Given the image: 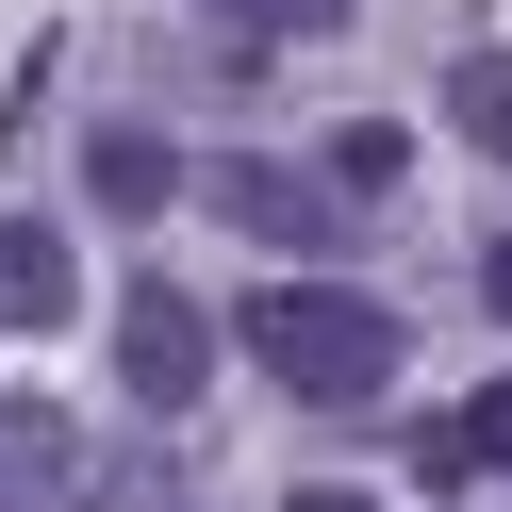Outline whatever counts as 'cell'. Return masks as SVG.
<instances>
[{
  "label": "cell",
  "mask_w": 512,
  "mask_h": 512,
  "mask_svg": "<svg viewBox=\"0 0 512 512\" xmlns=\"http://www.w3.org/2000/svg\"><path fill=\"white\" fill-rule=\"evenodd\" d=\"M232 331L265 347V380H281V397H314V413H380V380L413 364V331L364 298V281H265Z\"/></svg>",
  "instance_id": "1"
},
{
  "label": "cell",
  "mask_w": 512,
  "mask_h": 512,
  "mask_svg": "<svg viewBox=\"0 0 512 512\" xmlns=\"http://www.w3.org/2000/svg\"><path fill=\"white\" fill-rule=\"evenodd\" d=\"M215 347H232V314H215L199 281H133V298H116V380H133V413H199Z\"/></svg>",
  "instance_id": "2"
},
{
  "label": "cell",
  "mask_w": 512,
  "mask_h": 512,
  "mask_svg": "<svg viewBox=\"0 0 512 512\" xmlns=\"http://www.w3.org/2000/svg\"><path fill=\"white\" fill-rule=\"evenodd\" d=\"M83 479H100V446H83L67 397H0V512H50V496H83Z\"/></svg>",
  "instance_id": "3"
},
{
  "label": "cell",
  "mask_w": 512,
  "mask_h": 512,
  "mask_svg": "<svg viewBox=\"0 0 512 512\" xmlns=\"http://www.w3.org/2000/svg\"><path fill=\"white\" fill-rule=\"evenodd\" d=\"M199 199L232 215V232H265V248H347L331 232V182H298V166H199Z\"/></svg>",
  "instance_id": "4"
},
{
  "label": "cell",
  "mask_w": 512,
  "mask_h": 512,
  "mask_svg": "<svg viewBox=\"0 0 512 512\" xmlns=\"http://www.w3.org/2000/svg\"><path fill=\"white\" fill-rule=\"evenodd\" d=\"M67 298H83V248L50 215H0V331H67Z\"/></svg>",
  "instance_id": "5"
},
{
  "label": "cell",
  "mask_w": 512,
  "mask_h": 512,
  "mask_svg": "<svg viewBox=\"0 0 512 512\" xmlns=\"http://www.w3.org/2000/svg\"><path fill=\"white\" fill-rule=\"evenodd\" d=\"M83 199H100V215H166L182 199V149L166 133H100V149H83Z\"/></svg>",
  "instance_id": "6"
},
{
  "label": "cell",
  "mask_w": 512,
  "mask_h": 512,
  "mask_svg": "<svg viewBox=\"0 0 512 512\" xmlns=\"http://www.w3.org/2000/svg\"><path fill=\"white\" fill-rule=\"evenodd\" d=\"M199 17H215L232 50H298V34H347L364 0H199Z\"/></svg>",
  "instance_id": "7"
},
{
  "label": "cell",
  "mask_w": 512,
  "mask_h": 512,
  "mask_svg": "<svg viewBox=\"0 0 512 512\" xmlns=\"http://www.w3.org/2000/svg\"><path fill=\"white\" fill-rule=\"evenodd\" d=\"M446 116H463V149L512 166V50H463V67H446Z\"/></svg>",
  "instance_id": "8"
},
{
  "label": "cell",
  "mask_w": 512,
  "mask_h": 512,
  "mask_svg": "<svg viewBox=\"0 0 512 512\" xmlns=\"http://www.w3.org/2000/svg\"><path fill=\"white\" fill-rule=\"evenodd\" d=\"M397 166H413V149H397V116H347L314 182H331V199H397Z\"/></svg>",
  "instance_id": "9"
},
{
  "label": "cell",
  "mask_w": 512,
  "mask_h": 512,
  "mask_svg": "<svg viewBox=\"0 0 512 512\" xmlns=\"http://www.w3.org/2000/svg\"><path fill=\"white\" fill-rule=\"evenodd\" d=\"M413 479H430V496H479V446H463V413H413Z\"/></svg>",
  "instance_id": "10"
},
{
  "label": "cell",
  "mask_w": 512,
  "mask_h": 512,
  "mask_svg": "<svg viewBox=\"0 0 512 512\" xmlns=\"http://www.w3.org/2000/svg\"><path fill=\"white\" fill-rule=\"evenodd\" d=\"M463 446H479V479H512V380H479V397H463Z\"/></svg>",
  "instance_id": "11"
},
{
  "label": "cell",
  "mask_w": 512,
  "mask_h": 512,
  "mask_svg": "<svg viewBox=\"0 0 512 512\" xmlns=\"http://www.w3.org/2000/svg\"><path fill=\"white\" fill-rule=\"evenodd\" d=\"M479 298H496V314H512V248H479Z\"/></svg>",
  "instance_id": "12"
},
{
  "label": "cell",
  "mask_w": 512,
  "mask_h": 512,
  "mask_svg": "<svg viewBox=\"0 0 512 512\" xmlns=\"http://www.w3.org/2000/svg\"><path fill=\"white\" fill-rule=\"evenodd\" d=\"M298 512H380V496H331V479H314V496H298Z\"/></svg>",
  "instance_id": "13"
}]
</instances>
